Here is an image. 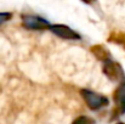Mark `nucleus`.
<instances>
[{"label": "nucleus", "instance_id": "obj_7", "mask_svg": "<svg viewBox=\"0 0 125 124\" xmlns=\"http://www.w3.org/2000/svg\"><path fill=\"white\" fill-rule=\"evenodd\" d=\"M10 17H11V13H6V12L0 13V24H1V23H4L5 21L10 20Z\"/></svg>", "mask_w": 125, "mask_h": 124}, {"label": "nucleus", "instance_id": "obj_4", "mask_svg": "<svg viewBox=\"0 0 125 124\" xmlns=\"http://www.w3.org/2000/svg\"><path fill=\"white\" fill-rule=\"evenodd\" d=\"M49 28L53 34H56L57 37L62 39H79L80 38L78 33H75L73 29H71L68 26H64V24H53V26H50Z\"/></svg>", "mask_w": 125, "mask_h": 124}, {"label": "nucleus", "instance_id": "obj_6", "mask_svg": "<svg viewBox=\"0 0 125 124\" xmlns=\"http://www.w3.org/2000/svg\"><path fill=\"white\" fill-rule=\"evenodd\" d=\"M74 123H94V121L90 118H86V117H79L78 119L74 121Z\"/></svg>", "mask_w": 125, "mask_h": 124}, {"label": "nucleus", "instance_id": "obj_5", "mask_svg": "<svg viewBox=\"0 0 125 124\" xmlns=\"http://www.w3.org/2000/svg\"><path fill=\"white\" fill-rule=\"evenodd\" d=\"M114 100L118 103V106L120 107V111L125 112V84H122L117 89V91L114 94Z\"/></svg>", "mask_w": 125, "mask_h": 124}, {"label": "nucleus", "instance_id": "obj_8", "mask_svg": "<svg viewBox=\"0 0 125 124\" xmlns=\"http://www.w3.org/2000/svg\"><path fill=\"white\" fill-rule=\"evenodd\" d=\"M83 1H85V2H90V1H92V0H83Z\"/></svg>", "mask_w": 125, "mask_h": 124}, {"label": "nucleus", "instance_id": "obj_2", "mask_svg": "<svg viewBox=\"0 0 125 124\" xmlns=\"http://www.w3.org/2000/svg\"><path fill=\"white\" fill-rule=\"evenodd\" d=\"M103 73L113 82H120L125 78V73L122 68V66L117 62H113L111 60H104L103 66H102Z\"/></svg>", "mask_w": 125, "mask_h": 124}, {"label": "nucleus", "instance_id": "obj_3", "mask_svg": "<svg viewBox=\"0 0 125 124\" xmlns=\"http://www.w3.org/2000/svg\"><path fill=\"white\" fill-rule=\"evenodd\" d=\"M22 23L28 29H44V28H49L50 27V23L46 20H44L42 17L31 16V15L23 16Z\"/></svg>", "mask_w": 125, "mask_h": 124}, {"label": "nucleus", "instance_id": "obj_1", "mask_svg": "<svg viewBox=\"0 0 125 124\" xmlns=\"http://www.w3.org/2000/svg\"><path fill=\"white\" fill-rule=\"evenodd\" d=\"M80 94H82V97L85 100V102H86V105L90 110L96 111V110H100L101 107L108 105V99L107 97H104L102 95H98L96 92H92L90 90L83 89L80 91Z\"/></svg>", "mask_w": 125, "mask_h": 124}]
</instances>
